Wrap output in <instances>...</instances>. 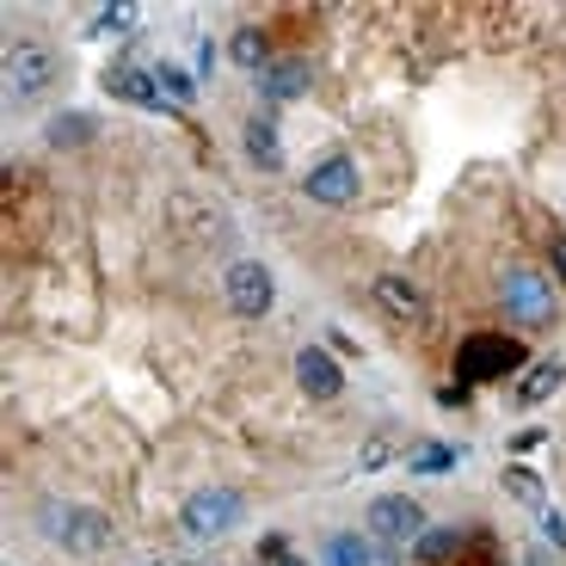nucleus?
<instances>
[{"label":"nucleus","mask_w":566,"mask_h":566,"mask_svg":"<svg viewBox=\"0 0 566 566\" xmlns=\"http://www.w3.org/2000/svg\"><path fill=\"white\" fill-rule=\"evenodd\" d=\"M382 462H388V438H369V450L357 455V468H364V474H376Z\"/></svg>","instance_id":"25"},{"label":"nucleus","mask_w":566,"mask_h":566,"mask_svg":"<svg viewBox=\"0 0 566 566\" xmlns=\"http://www.w3.org/2000/svg\"><path fill=\"white\" fill-rule=\"evenodd\" d=\"M499 302H505V314L517 326H542V321H554V283L542 277V271H530V265H511L505 271V283H499Z\"/></svg>","instance_id":"4"},{"label":"nucleus","mask_w":566,"mask_h":566,"mask_svg":"<svg viewBox=\"0 0 566 566\" xmlns=\"http://www.w3.org/2000/svg\"><path fill=\"white\" fill-rule=\"evenodd\" d=\"M376 548H382L376 536H333V548H326L333 560L326 566H376Z\"/></svg>","instance_id":"19"},{"label":"nucleus","mask_w":566,"mask_h":566,"mask_svg":"<svg viewBox=\"0 0 566 566\" xmlns=\"http://www.w3.org/2000/svg\"><path fill=\"white\" fill-rule=\"evenodd\" d=\"M424 530H431L424 524V505L407 493H388L369 505V536L376 542H407V536H424Z\"/></svg>","instance_id":"8"},{"label":"nucleus","mask_w":566,"mask_h":566,"mask_svg":"<svg viewBox=\"0 0 566 566\" xmlns=\"http://www.w3.org/2000/svg\"><path fill=\"white\" fill-rule=\"evenodd\" d=\"M376 302H382L388 314H400V321H412V314L424 308V290L412 277H400V271H382V277H376Z\"/></svg>","instance_id":"14"},{"label":"nucleus","mask_w":566,"mask_h":566,"mask_svg":"<svg viewBox=\"0 0 566 566\" xmlns=\"http://www.w3.org/2000/svg\"><path fill=\"white\" fill-rule=\"evenodd\" d=\"M129 25H136V7H105L93 31H129Z\"/></svg>","instance_id":"23"},{"label":"nucleus","mask_w":566,"mask_h":566,"mask_svg":"<svg viewBox=\"0 0 566 566\" xmlns=\"http://www.w3.org/2000/svg\"><path fill=\"white\" fill-rule=\"evenodd\" d=\"M222 290H228V308L247 314V321H265L271 302H277V283H271V271L259 265V259H234L228 277H222Z\"/></svg>","instance_id":"6"},{"label":"nucleus","mask_w":566,"mask_h":566,"mask_svg":"<svg viewBox=\"0 0 566 566\" xmlns=\"http://www.w3.org/2000/svg\"><path fill=\"white\" fill-rule=\"evenodd\" d=\"M308 86H314V69H308L302 56H277L265 74H259V93H265L271 105H283V99H302Z\"/></svg>","instance_id":"12"},{"label":"nucleus","mask_w":566,"mask_h":566,"mask_svg":"<svg viewBox=\"0 0 566 566\" xmlns=\"http://www.w3.org/2000/svg\"><path fill=\"white\" fill-rule=\"evenodd\" d=\"M198 74H203V81H210V74H216V43H210V38L198 43Z\"/></svg>","instance_id":"28"},{"label":"nucleus","mask_w":566,"mask_h":566,"mask_svg":"<svg viewBox=\"0 0 566 566\" xmlns=\"http://www.w3.org/2000/svg\"><path fill=\"white\" fill-rule=\"evenodd\" d=\"M241 493L234 486H203V493H191V505H185V530L198 542H216V536H228V530L241 524Z\"/></svg>","instance_id":"5"},{"label":"nucleus","mask_w":566,"mask_h":566,"mask_svg":"<svg viewBox=\"0 0 566 566\" xmlns=\"http://www.w3.org/2000/svg\"><path fill=\"white\" fill-rule=\"evenodd\" d=\"M438 400H443V407H468V388H462V382H450Z\"/></svg>","instance_id":"29"},{"label":"nucleus","mask_w":566,"mask_h":566,"mask_svg":"<svg viewBox=\"0 0 566 566\" xmlns=\"http://www.w3.org/2000/svg\"><path fill=\"white\" fill-rule=\"evenodd\" d=\"M302 191H308L314 203H326V210H345V203H357V191H364V179H357V160H352V155H326L321 167H308Z\"/></svg>","instance_id":"7"},{"label":"nucleus","mask_w":566,"mask_h":566,"mask_svg":"<svg viewBox=\"0 0 566 566\" xmlns=\"http://www.w3.org/2000/svg\"><path fill=\"white\" fill-rule=\"evenodd\" d=\"M468 548V536L462 530H450V524H438V530H424L419 542H412V554H419L424 566H443V560H455V554Z\"/></svg>","instance_id":"16"},{"label":"nucleus","mask_w":566,"mask_h":566,"mask_svg":"<svg viewBox=\"0 0 566 566\" xmlns=\"http://www.w3.org/2000/svg\"><path fill=\"white\" fill-rule=\"evenodd\" d=\"M542 542L566 554V524H560V511H542Z\"/></svg>","instance_id":"24"},{"label":"nucleus","mask_w":566,"mask_h":566,"mask_svg":"<svg viewBox=\"0 0 566 566\" xmlns=\"http://www.w3.org/2000/svg\"><path fill=\"white\" fill-rule=\"evenodd\" d=\"M277 566H302V560H290V554H283V560H277Z\"/></svg>","instance_id":"32"},{"label":"nucleus","mask_w":566,"mask_h":566,"mask_svg":"<svg viewBox=\"0 0 566 566\" xmlns=\"http://www.w3.org/2000/svg\"><path fill=\"white\" fill-rule=\"evenodd\" d=\"M56 50H50V43H38V38H19L13 50H7V93H13V99H43V93H50V86H56Z\"/></svg>","instance_id":"3"},{"label":"nucleus","mask_w":566,"mask_h":566,"mask_svg":"<svg viewBox=\"0 0 566 566\" xmlns=\"http://www.w3.org/2000/svg\"><path fill=\"white\" fill-rule=\"evenodd\" d=\"M155 86H160V99H167L172 112H185V105L198 99V93H191V81H185V74L172 69V62H155Z\"/></svg>","instance_id":"20"},{"label":"nucleus","mask_w":566,"mask_h":566,"mask_svg":"<svg viewBox=\"0 0 566 566\" xmlns=\"http://www.w3.org/2000/svg\"><path fill=\"white\" fill-rule=\"evenodd\" d=\"M455 462H462V450H455V443H419V450L407 455L412 474H455Z\"/></svg>","instance_id":"17"},{"label":"nucleus","mask_w":566,"mask_h":566,"mask_svg":"<svg viewBox=\"0 0 566 566\" xmlns=\"http://www.w3.org/2000/svg\"><path fill=\"white\" fill-rule=\"evenodd\" d=\"M50 142H56V148H74V142H93V117H56V124H50Z\"/></svg>","instance_id":"21"},{"label":"nucleus","mask_w":566,"mask_h":566,"mask_svg":"<svg viewBox=\"0 0 566 566\" xmlns=\"http://www.w3.org/2000/svg\"><path fill=\"white\" fill-rule=\"evenodd\" d=\"M38 530L50 542H62L69 554H81V560H99V554L117 542L112 517H99L93 505H43L38 511Z\"/></svg>","instance_id":"1"},{"label":"nucleus","mask_w":566,"mask_h":566,"mask_svg":"<svg viewBox=\"0 0 566 566\" xmlns=\"http://www.w3.org/2000/svg\"><path fill=\"white\" fill-rule=\"evenodd\" d=\"M542 443H548V431H542V424H524V431L511 438V450H542Z\"/></svg>","instance_id":"26"},{"label":"nucleus","mask_w":566,"mask_h":566,"mask_svg":"<svg viewBox=\"0 0 566 566\" xmlns=\"http://www.w3.org/2000/svg\"><path fill=\"white\" fill-rule=\"evenodd\" d=\"M560 382H566V364H560V357H542V364H530L524 376H517V407H542V400H548Z\"/></svg>","instance_id":"13"},{"label":"nucleus","mask_w":566,"mask_h":566,"mask_svg":"<svg viewBox=\"0 0 566 566\" xmlns=\"http://www.w3.org/2000/svg\"><path fill=\"white\" fill-rule=\"evenodd\" d=\"M554 265H560V277H566V234H554Z\"/></svg>","instance_id":"31"},{"label":"nucleus","mask_w":566,"mask_h":566,"mask_svg":"<svg viewBox=\"0 0 566 566\" xmlns=\"http://www.w3.org/2000/svg\"><path fill=\"white\" fill-rule=\"evenodd\" d=\"M376 566H400V554H395V542H382V548H376Z\"/></svg>","instance_id":"30"},{"label":"nucleus","mask_w":566,"mask_h":566,"mask_svg":"<svg viewBox=\"0 0 566 566\" xmlns=\"http://www.w3.org/2000/svg\"><path fill=\"white\" fill-rule=\"evenodd\" d=\"M524 566H554V548H548V542H530V548H524Z\"/></svg>","instance_id":"27"},{"label":"nucleus","mask_w":566,"mask_h":566,"mask_svg":"<svg viewBox=\"0 0 566 566\" xmlns=\"http://www.w3.org/2000/svg\"><path fill=\"white\" fill-rule=\"evenodd\" d=\"M99 86L112 93L117 105H136V112H172L167 99H160V86H155V74H142V69H129V62H112V69L99 74Z\"/></svg>","instance_id":"9"},{"label":"nucleus","mask_w":566,"mask_h":566,"mask_svg":"<svg viewBox=\"0 0 566 566\" xmlns=\"http://www.w3.org/2000/svg\"><path fill=\"white\" fill-rule=\"evenodd\" d=\"M505 493L517 499V505H530L536 517L548 511V486H542L536 474H530V468H505Z\"/></svg>","instance_id":"18"},{"label":"nucleus","mask_w":566,"mask_h":566,"mask_svg":"<svg viewBox=\"0 0 566 566\" xmlns=\"http://www.w3.org/2000/svg\"><path fill=\"white\" fill-rule=\"evenodd\" d=\"M455 566H499L493 536H468V554H455Z\"/></svg>","instance_id":"22"},{"label":"nucleus","mask_w":566,"mask_h":566,"mask_svg":"<svg viewBox=\"0 0 566 566\" xmlns=\"http://www.w3.org/2000/svg\"><path fill=\"white\" fill-rule=\"evenodd\" d=\"M228 56L241 62V69H253V74H265L271 69V38L259 25H241L234 38H228Z\"/></svg>","instance_id":"15"},{"label":"nucleus","mask_w":566,"mask_h":566,"mask_svg":"<svg viewBox=\"0 0 566 566\" xmlns=\"http://www.w3.org/2000/svg\"><path fill=\"white\" fill-rule=\"evenodd\" d=\"M241 148H247V160H253L259 172H283V136H277V117H271V112H253V117H247Z\"/></svg>","instance_id":"11"},{"label":"nucleus","mask_w":566,"mask_h":566,"mask_svg":"<svg viewBox=\"0 0 566 566\" xmlns=\"http://www.w3.org/2000/svg\"><path fill=\"white\" fill-rule=\"evenodd\" d=\"M524 345L505 339V333H468L462 352H455V382L474 388V382H505V376H517L524 369Z\"/></svg>","instance_id":"2"},{"label":"nucleus","mask_w":566,"mask_h":566,"mask_svg":"<svg viewBox=\"0 0 566 566\" xmlns=\"http://www.w3.org/2000/svg\"><path fill=\"white\" fill-rule=\"evenodd\" d=\"M296 382L308 400H339L345 395V376L339 364H333V352H321V345H302L296 352Z\"/></svg>","instance_id":"10"}]
</instances>
